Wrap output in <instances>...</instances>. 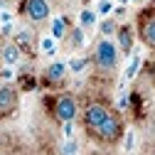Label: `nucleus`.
<instances>
[{"label":"nucleus","instance_id":"4468645a","mask_svg":"<svg viewBox=\"0 0 155 155\" xmlns=\"http://www.w3.org/2000/svg\"><path fill=\"white\" fill-rule=\"evenodd\" d=\"M49 35L54 37V40H64V37L69 35V25H67V20H64V17H52Z\"/></svg>","mask_w":155,"mask_h":155},{"label":"nucleus","instance_id":"5701e85b","mask_svg":"<svg viewBox=\"0 0 155 155\" xmlns=\"http://www.w3.org/2000/svg\"><path fill=\"white\" fill-rule=\"evenodd\" d=\"M62 135H64V140H67V138H74V121L62 123Z\"/></svg>","mask_w":155,"mask_h":155},{"label":"nucleus","instance_id":"bb28decb","mask_svg":"<svg viewBox=\"0 0 155 155\" xmlns=\"http://www.w3.org/2000/svg\"><path fill=\"white\" fill-rule=\"evenodd\" d=\"M126 3H130V0H118V5H126Z\"/></svg>","mask_w":155,"mask_h":155},{"label":"nucleus","instance_id":"ddd939ff","mask_svg":"<svg viewBox=\"0 0 155 155\" xmlns=\"http://www.w3.org/2000/svg\"><path fill=\"white\" fill-rule=\"evenodd\" d=\"M138 71H140V54L133 49L130 62H128V67H126V71H123V81H133L135 76H138Z\"/></svg>","mask_w":155,"mask_h":155},{"label":"nucleus","instance_id":"dca6fc26","mask_svg":"<svg viewBox=\"0 0 155 155\" xmlns=\"http://www.w3.org/2000/svg\"><path fill=\"white\" fill-rule=\"evenodd\" d=\"M116 30H118V22H116L113 17H104V20H101V25H99L101 37H113V35H116Z\"/></svg>","mask_w":155,"mask_h":155},{"label":"nucleus","instance_id":"a211bd4d","mask_svg":"<svg viewBox=\"0 0 155 155\" xmlns=\"http://www.w3.org/2000/svg\"><path fill=\"white\" fill-rule=\"evenodd\" d=\"M69 45L74 47V49H79L81 45H84V27L79 25V27H74V30H69Z\"/></svg>","mask_w":155,"mask_h":155},{"label":"nucleus","instance_id":"7ed1b4c3","mask_svg":"<svg viewBox=\"0 0 155 155\" xmlns=\"http://www.w3.org/2000/svg\"><path fill=\"white\" fill-rule=\"evenodd\" d=\"M111 111H113V108L106 106L104 101H91V104H86V108H84V113H81V123H84L86 133H94L96 128L106 121V116H108Z\"/></svg>","mask_w":155,"mask_h":155},{"label":"nucleus","instance_id":"cd10ccee","mask_svg":"<svg viewBox=\"0 0 155 155\" xmlns=\"http://www.w3.org/2000/svg\"><path fill=\"white\" fill-rule=\"evenodd\" d=\"M84 3H89V0H84Z\"/></svg>","mask_w":155,"mask_h":155},{"label":"nucleus","instance_id":"393cba45","mask_svg":"<svg viewBox=\"0 0 155 155\" xmlns=\"http://www.w3.org/2000/svg\"><path fill=\"white\" fill-rule=\"evenodd\" d=\"M0 32H3L5 37H10V35H15V27H12V22H10V25H0Z\"/></svg>","mask_w":155,"mask_h":155},{"label":"nucleus","instance_id":"a878e982","mask_svg":"<svg viewBox=\"0 0 155 155\" xmlns=\"http://www.w3.org/2000/svg\"><path fill=\"white\" fill-rule=\"evenodd\" d=\"M118 108H123V111L128 108V96H126V94H121V96H118Z\"/></svg>","mask_w":155,"mask_h":155},{"label":"nucleus","instance_id":"9d476101","mask_svg":"<svg viewBox=\"0 0 155 155\" xmlns=\"http://www.w3.org/2000/svg\"><path fill=\"white\" fill-rule=\"evenodd\" d=\"M0 57H3V62L8 67H15V64H20V59H22V49L17 47L15 42H5L3 47H0Z\"/></svg>","mask_w":155,"mask_h":155},{"label":"nucleus","instance_id":"f03ea898","mask_svg":"<svg viewBox=\"0 0 155 155\" xmlns=\"http://www.w3.org/2000/svg\"><path fill=\"white\" fill-rule=\"evenodd\" d=\"M123 133H126V128H123V121H121V116L116 113V111H111L108 116H106V121L96 128L91 135L99 143H106V145H113V143H118L121 138H123Z\"/></svg>","mask_w":155,"mask_h":155},{"label":"nucleus","instance_id":"aec40b11","mask_svg":"<svg viewBox=\"0 0 155 155\" xmlns=\"http://www.w3.org/2000/svg\"><path fill=\"white\" fill-rule=\"evenodd\" d=\"M62 155H79V143H76V138H67L62 143Z\"/></svg>","mask_w":155,"mask_h":155},{"label":"nucleus","instance_id":"9b49d317","mask_svg":"<svg viewBox=\"0 0 155 155\" xmlns=\"http://www.w3.org/2000/svg\"><path fill=\"white\" fill-rule=\"evenodd\" d=\"M59 52V40H54L52 35H42L40 37V54L42 57H57Z\"/></svg>","mask_w":155,"mask_h":155},{"label":"nucleus","instance_id":"20e7f679","mask_svg":"<svg viewBox=\"0 0 155 155\" xmlns=\"http://www.w3.org/2000/svg\"><path fill=\"white\" fill-rule=\"evenodd\" d=\"M20 12L30 22L40 25V22L49 20L52 8H49V0H20Z\"/></svg>","mask_w":155,"mask_h":155},{"label":"nucleus","instance_id":"39448f33","mask_svg":"<svg viewBox=\"0 0 155 155\" xmlns=\"http://www.w3.org/2000/svg\"><path fill=\"white\" fill-rule=\"evenodd\" d=\"M138 37L148 49H155V8H143L138 17Z\"/></svg>","mask_w":155,"mask_h":155},{"label":"nucleus","instance_id":"f8f14e48","mask_svg":"<svg viewBox=\"0 0 155 155\" xmlns=\"http://www.w3.org/2000/svg\"><path fill=\"white\" fill-rule=\"evenodd\" d=\"M12 42L20 47L22 52H30V49H32V45H35V37H32V32H30V30H17V32H15V37H12Z\"/></svg>","mask_w":155,"mask_h":155},{"label":"nucleus","instance_id":"6ab92c4d","mask_svg":"<svg viewBox=\"0 0 155 155\" xmlns=\"http://www.w3.org/2000/svg\"><path fill=\"white\" fill-rule=\"evenodd\" d=\"M113 10H116L113 0H99V8H96V15H99V17H111V15H113Z\"/></svg>","mask_w":155,"mask_h":155},{"label":"nucleus","instance_id":"423d86ee","mask_svg":"<svg viewBox=\"0 0 155 155\" xmlns=\"http://www.w3.org/2000/svg\"><path fill=\"white\" fill-rule=\"evenodd\" d=\"M76 116H79L76 96L74 94H59L54 101V118L59 123H67V121H76Z\"/></svg>","mask_w":155,"mask_h":155},{"label":"nucleus","instance_id":"2eb2a0df","mask_svg":"<svg viewBox=\"0 0 155 155\" xmlns=\"http://www.w3.org/2000/svg\"><path fill=\"white\" fill-rule=\"evenodd\" d=\"M96 20H99V15H96V10H91V8H84V10L79 12V25H81L84 30L94 27V25H96Z\"/></svg>","mask_w":155,"mask_h":155},{"label":"nucleus","instance_id":"1a4fd4ad","mask_svg":"<svg viewBox=\"0 0 155 155\" xmlns=\"http://www.w3.org/2000/svg\"><path fill=\"white\" fill-rule=\"evenodd\" d=\"M67 74H69V64L62 62V59H54V62L45 69V81H47V84H59V81H64Z\"/></svg>","mask_w":155,"mask_h":155},{"label":"nucleus","instance_id":"f257e3e1","mask_svg":"<svg viewBox=\"0 0 155 155\" xmlns=\"http://www.w3.org/2000/svg\"><path fill=\"white\" fill-rule=\"evenodd\" d=\"M91 62H94V67L99 69V71H106V74L116 71V69H118V62H121L118 45H116L111 37H101V40L96 42V47H94Z\"/></svg>","mask_w":155,"mask_h":155},{"label":"nucleus","instance_id":"4be33fe9","mask_svg":"<svg viewBox=\"0 0 155 155\" xmlns=\"http://www.w3.org/2000/svg\"><path fill=\"white\" fill-rule=\"evenodd\" d=\"M0 79H3V81H12V79H15V69L5 64L3 69H0Z\"/></svg>","mask_w":155,"mask_h":155},{"label":"nucleus","instance_id":"0eeeda50","mask_svg":"<svg viewBox=\"0 0 155 155\" xmlns=\"http://www.w3.org/2000/svg\"><path fill=\"white\" fill-rule=\"evenodd\" d=\"M17 106H20V94H17V89L10 81L0 84V121H5L8 116H12L17 111Z\"/></svg>","mask_w":155,"mask_h":155},{"label":"nucleus","instance_id":"412c9836","mask_svg":"<svg viewBox=\"0 0 155 155\" xmlns=\"http://www.w3.org/2000/svg\"><path fill=\"white\" fill-rule=\"evenodd\" d=\"M133 148H135V130L128 128V130L123 133V150H126V153H133Z\"/></svg>","mask_w":155,"mask_h":155},{"label":"nucleus","instance_id":"b1692460","mask_svg":"<svg viewBox=\"0 0 155 155\" xmlns=\"http://www.w3.org/2000/svg\"><path fill=\"white\" fill-rule=\"evenodd\" d=\"M12 22V12L10 10H0V25H10Z\"/></svg>","mask_w":155,"mask_h":155},{"label":"nucleus","instance_id":"f3484780","mask_svg":"<svg viewBox=\"0 0 155 155\" xmlns=\"http://www.w3.org/2000/svg\"><path fill=\"white\" fill-rule=\"evenodd\" d=\"M67 64H69V71L71 74H84V69L89 67V59H86V57H71Z\"/></svg>","mask_w":155,"mask_h":155},{"label":"nucleus","instance_id":"6e6552de","mask_svg":"<svg viewBox=\"0 0 155 155\" xmlns=\"http://www.w3.org/2000/svg\"><path fill=\"white\" fill-rule=\"evenodd\" d=\"M116 45H118V49H121V54L123 57H130L133 54V45H135V30H133V25H128V22H123V25H118V30H116Z\"/></svg>","mask_w":155,"mask_h":155}]
</instances>
